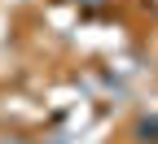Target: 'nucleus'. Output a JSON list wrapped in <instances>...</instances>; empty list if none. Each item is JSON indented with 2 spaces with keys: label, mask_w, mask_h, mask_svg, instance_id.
Instances as JSON below:
<instances>
[{
  "label": "nucleus",
  "mask_w": 158,
  "mask_h": 144,
  "mask_svg": "<svg viewBox=\"0 0 158 144\" xmlns=\"http://www.w3.org/2000/svg\"><path fill=\"white\" fill-rule=\"evenodd\" d=\"M132 140H136V144H158V114H145V118H136V127H132Z\"/></svg>",
  "instance_id": "obj_1"
}]
</instances>
